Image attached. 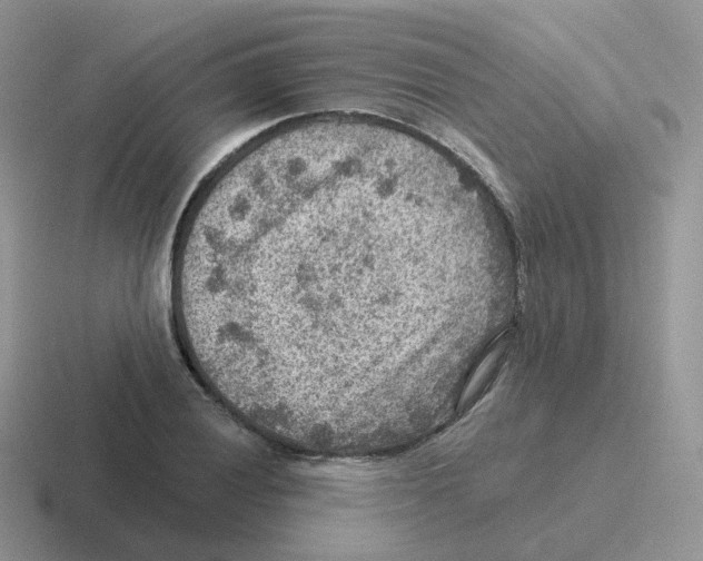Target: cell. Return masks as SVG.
<instances>
[{
    "mask_svg": "<svg viewBox=\"0 0 703 561\" xmlns=\"http://www.w3.org/2000/svg\"><path fill=\"white\" fill-rule=\"evenodd\" d=\"M425 234L339 189H283L191 217L172 260L186 353L230 382L279 390L378 372L404 353L407 275Z\"/></svg>",
    "mask_w": 703,
    "mask_h": 561,
    "instance_id": "6da1fadb",
    "label": "cell"
}]
</instances>
